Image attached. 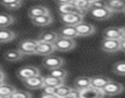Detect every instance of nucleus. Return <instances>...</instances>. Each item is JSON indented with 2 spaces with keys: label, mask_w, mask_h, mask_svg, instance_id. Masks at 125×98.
I'll list each match as a JSON object with an SVG mask.
<instances>
[{
  "label": "nucleus",
  "mask_w": 125,
  "mask_h": 98,
  "mask_svg": "<svg viewBox=\"0 0 125 98\" xmlns=\"http://www.w3.org/2000/svg\"><path fill=\"white\" fill-rule=\"evenodd\" d=\"M14 22H15V19L13 16L6 13H0V28L8 27L11 24H13Z\"/></svg>",
  "instance_id": "26"
},
{
  "label": "nucleus",
  "mask_w": 125,
  "mask_h": 98,
  "mask_svg": "<svg viewBox=\"0 0 125 98\" xmlns=\"http://www.w3.org/2000/svg\"><path fill=\"white\" fill-rule=\"evenodd\" d=\"M31 22L33 24L37 25V26H46L49 25L53 23V17L50 13L39 16V17H35L31 19Z\"/></svg>",
  "instance_id": "14"
},
{
  "label": "nucleus",
  "mask_w": 125,
  "mask_h": 98,
  "mask_svg": "<svg viewBox=\"0 0 125 98\" xmlns=\"http://www.w3.org/2000/svg\"><path fill=\"white\" fill-rule=\"evenodd\" d=\"M102 50L106 53H115L120 50V40L119 39H108L104 38L101 44Z\"/></svg>",
  "instance_id": "7"
},
{
  "label": "nucleus",
  "mask_w": 125,
  "mask_h": 98,
  "mask_svg": "<svg viewBox=\"0 0 125 98\" xmlns=\"http://www.w3.org/2000/svg\"><path fill=\"white\" fill-rule=\"evenodd\" d=\"M105 6L112 13H120L125 11V0H106Z\"/></svg>",
  "instance_id": "13"
},
{
  "label": "nucleus",
  "mask_w": 125,
  "mask_h": 98,
  "mask_svg": "<svg viewBox=\"0 0 125 98\" xmlns=\"http://www.w3.org/2000/svg\"><path fill=\"white\" fill-rule=\"evenodd\" d=\"M42 92H45V93H51V94H56L55 91H56V87H53V86H50V85H44L42 87Z\"/></svg>",
  "instance_id": "34"
},
{
  "label": "nucleus",
  "mask_w": 125,
  "mask_h": 98,
  "mask_svg": "<svg viewBox=\"0 0 125 98\" xmlns=\"http://www.w3.org/2000/svg\"><path fill=\"white\" fill-rule=\"evenodd\" d=\"M28 97H32V94L29 93L28 91L16 89V91L13 93L11 98H28Z\"/></svg>",
  "instance_id": "32"
},
{
  "label": "nucleus",
  "mask_w": 125,
  "mask_h": 98,
  "mask_svg": "<svg viewBox=\"0 0 125 98\" xmlns=\"http://www.w3.org/2000/svg\"><path fill=\"white\" fill-rule=\"evenodd\" d=\"M67 97L68 98H80V90L77 89V88H75V87L72 88Z\"/></svg>",
  "instance_id": "33"
},
{
  "label": "nucleus",
  "mask_w": 125,
  "mask_h": 98,
  "mask_svg": "<svg viewBox=\"0 0 125 98\" xmlns=\"http://www.w3.org/2000/svg\"><path fill=\"white\" fill-rule=\"evenodd\" d=\"M110 80V78L106 77V76H103V75H96V76H92L91 77V86L99 88V89H103L104 86Z\"/></svg>",
  "instance_id": "17"
},
{
  "label": "nucleus",
  "mask_w": 125,
  "mask_h": 98,
  "mask_svg": "<svg viewBox=\"0 0 125 98\" xmlns=\"http://www.w3.org/2000/svg\"><path fill=\"white\" fill-rule=\"evenodd\" d=\"M71 89H72V87H70V86L62 83L60 86L56 87L55 93H56V95H57L58 98H64V97H67L68 96V94L70 93Z\"/></svg>",
  "instance_id": "27"
},
{
  "label": "nucleus",
  "mask_w": 125,
  "mask_h": 98,
  "mask_svg": "<svg viewBox=\"0 0 125 98\" xmlns=\"http://www.w3.org/2000/svg\"><path fill=\"white\" fill-rule=\"evenodd\" d=\"M75 29L77 31V35L81 36V37L90 36V35L94 34L96 31V27L93 24H91L89 23H85V22H81L78 24H76Z\"/></svg>",
  "instance_id": "8"
},
{
  "label": "nucleus",
  "mask_w": 125,
  "mask_h": 98,
  "mask_svg": "<svg viewBox=\"0 0 125 98\" xmlns=\"http://www.w3.org/2000/svg\"><path fill=\"white\" fill-rule=\"evenodd\" d=\"M120 27H107L104 33V38L108 39H119L120 40Z\"/></svg>",
  "instance_id": "24"
},
{
  "label": "nucleus",
  "mask_w": 125,
  "mask_h": 98,
  "mask_svg": "<svg viewBox=\"0 0 125 98\" xmlns=\"http://www.w3.org/2000/svg\"><path fill=\"white\" fill-rule=\"evenodd\" d=\"M112 71L114 74L118 75L125 76V61H120L115 63L112 67Z\"/></svg>",
  "instance_id": "31"
},
{
  "label": "nucleus",
  "mask_w": 125,
  "mask_h": 98,
  "mask_svg": "<svg viewBox=\"0 0 125 98\" xmlns=\"http://www.w3.org/2000/svg\"><path fill=\"white\" fill-rule=\"evenodd\" d=\"M42 64L45 68H47L48 70L54 69V68H59V67H62L64 64V61L62 58L59 57V56H55V55H47L44 56V59L42 61Z\"/></svg>",
  "instance_id": "6"
},
{
  "label": "nucleus",
  "mask_w": 125,
  "mask_h": 98,
  "mask_svg": "<svg viewBox=\"0 0 125 98\" xmlns=\"http://www.w3.org/2000/svg\"><path fill=\"white\" fill-rule=\"evenodd\" d=\"M24 55L19 50V49H13V50H8L5 52L4 54V58L5 60L9 61V62H17L20 61Z\"/></svg>",
  "instance_id": "16"
},
{
  "label": "nucleus",
  "mask_w": 125,
  "mask_h": 98,
  "mask_svg": "<svg viewBox=\"0 0 125 98\" xmlns=\"http://www.w3.org/2000/svg\"><path fill=\"white\" fill-rule=\"evenodd\" d=\"M38 74H40L39 69L33 66H25V67L21 68L18 71V77L21 80H24L26 78H29L31 76L38 75Z\"/></svg>",
  "instance_id": "9"
},
{
  "label": "nucleus",
  "mask_w": 125,
  "mask_h": 98,
  "mask_svg": "<svg viewBox=\"0 0 125 98\" xmlns=\"http://www.w3.org/2000/svg\"><path fill=\"white\" fill-rule=\"evenodd\" d=\"M105 6V1H103V0H98V1H95V2H92L91 3V8H99V7H104Z\"/></svg>",
  "instance_id": "35"
},
{
  "label": "nucleus",
  "mask_w": 125,
  "mask_h": 98,
  "mask_svg": "<svg viewBox=\"0 0 125 98\" xmlns=\"http://www.w3.org/2000/svg\"><path fill=\"white\" fill-rule=\"evenodd\" d=\"M49 74L53 75V76H56V77H59V78H62V79H65V77L67 75V72L63 68L59 67V68L51 69L50 72H49Z\"/></svg>",
  "instance_id": "30"
},
{
  "label": "nucleus",
  "mask_w": 125,
  "mask_h": 98,
  "mask_svg": "<svg viewBox=\"0 0 125 98\" xmlns=\"http://www.w3.org/2000/svg\"><path fill=\"white\" fill-rule=\"evenodd\" d=\"M3 82H4V81H3V80H0V85H1V84H2V83H3Z\"/></svg>",
  "instance_id": "42"
},
{
  "label": "nucleus",
  "mask_w": 125,
  "mask_h": 98,
  "mask_svg": "<svg viewBox=\"0 0 125 98\" xmlns=\"http://www.w3.org/2000/svg\"><path fill=\"white\" fill-rule=\"evenodd\" d=\"M120 39H125V27H120Z\"/></svg>",
  "instance_id": "38"
},
{
  "label": "nucleus",
  "mask_w": 125,
  "mask_h": 98,
  "mask_svg": "<svg viewBox=\"0 0 125 98\" xmlns=\"http://www.w3.org/2000/svg\"><path fill=\"white\" fill-rule=\"evenodd\" d=\"M59 5L60 4H66V3H71L73 2V0H55Z\"/></svg>",
  "instance_id": "37"
},
{
  "label": "nucleus",
  "mask_w": 125,
  "mask_h": 98,
  "mask_svg": "<svg viewBox=\"0 0 125 98\" xmlns=\"http://www.w3.org/2000/svg\"><path fill=\"white\" fill-rule=\"evenodd\" d=\"M0 80L5 81V74H4V73L1 70H0Z\"/></svg>",
  "instance_id": "40"
},
{
  "label": "nucleus",
  "mask_w": 125,
  "mask_h": 98,
  "mask_svg": "<svg viewBox=\"0 0 125 98\" xmlns=\"http://www.w3.org/2000/svg\"><path fill=\"white\" fill-rule=\"evenodd\" d=\"M59 12L60 14H67V13H78L84 15L72 2L66 4H60L59 5Z\"/></svg>",
  "instance_id": "18"
},
{
  "label": "nucleus",
  "mask_w": 125,
  "mask_h": 98,
  "mask_svg": "<svg viewBox=\"0 0 125 98\" xmlns=\"http://www.w3.org/2000/svg\"><path fill=\"white\" fill-rule=\"evenodd\" d=\"M89 1L92 3V2H95V1H98V0H89Z\"/></svg>",
  "instance_id": "41"
},
{
  "label": "nucleus",
  "mask_w": 125,
  "mask_h": 98,
  "mask_svg": "<svg viewBox=\"0 0 125 98\" xmlns=\"http://www.w3.org/2000/svg\"><path fill=\"white\" fill-rule=\"evenodd\" d=\"M89 11H90V15L92 16V18L97 21H105L109 19L113 14L106 6L99 7V8H92Z\"/></svg>",
  "instance_id": "4"
},
{
  "label": "nucleus",
  "mask_w": 125,
  "mask_h": 98,
  "mask_svg": "<svg viewBox=\"0 0 125 98\" xmlns=\"http://www.w3.org/2000/svg\"><path fill=\"white\" fill-rule=\"evenodd\" d=\"M90 85H91V77L87 76V75L78 76L74 80V87L79 89V90H82V89H84Z\"/></svg>",
  "instance_id": "22"
},
{
  "label": "nucleus",
  "mask_w": 125,
  "mask_h": 98,
  "mask_svg": "<svg viewBox=\"0 0 125 98\" xmlns=\"http://www.w3.org/2000/svg\"><path fill=\"white\" fill-rule=\"evenodd\" d=\"M120 50L125 52V39H120Z\"/></svg>",
  "instance_id": "39"
},
{
  "label": "nucleus",
  "mask_w": 125,
  "mask_h": 98,
  "mask_svg": "<svg viewBox=\"0 0 125 98\" xmlns=\"http://www.w3.org/2000/svg\"><path fill=\"white\" fill-rule=\"evenodd\" d=\"M50 13L49 9L45 6H42V5H36V6H32L27 14H28V17L30 19L32 18H35V17H39V16H42V15H45V14H48Z\"/></svg>",
  "instance_id": "15"
},
{
  "label": "nucleus",
  "mask_w": 125,
  "mask_h": 98,
  "mask_svg": "<svg viewBox=\"0 0 125 98\" xmlns=\"http://www.w3.org/2000/svg\"><path fill=\"white\" fill-rule=\"evenodd\" d=\"M124 13H125V11H124Z\"/></svg>",
  "instance_id": "43"
},
{
  "label": "nucleus",
  "mask_w": 125,
  "mask_h": 98,
  "mask_svg": "<svg viewBox=\"0 0 125 98\" xmlns=\"http://www.w3.org/2000/svg\"><path fill=\"white\" fill-rule=\"evenodd\" d=\"M37 45H38V40L36 39H24L19 43L18 49L23 55H33L36 54Z\"/></svg>",
  "instance_id": "2"
},
{
  "label": "nucleus",
  "mask_w": 125,
  "mask_h": 98,
  "mask_svg": "<svg viewBox=\"0 0 125 98\" xmlns=\"http://www.w3.org/2000/svg\"><path fill=\"white\" fill-rule=\"evenodd\" d=\"M41 97H45V98H58L56 94H51V93H45V92H42Z\"/></svg>",
  "instance_id": "36"
},
{
  "label": "nucleus",
  "mask_w": 125,
  "mask_h": 98,
  "mask_svg": "<svg viewBox=\"0 0 125 98\" xmlns=\"http://www.w3.org/2000/svg\"><path fill=\"white\" fill-rule=\"evenodd\" d=\"M23 81V84L28 89H40L44 86V76L38 74L31 76L29 78H26Z\"/></svg>",
  "instance_id": "10"
},
{
  "label": "nucleus",
  "mask_w": 125,
  "mask_h": 98,
  "mask_svg": "<svg viewBox=\"0 0 125 98\" xmlns=\"http://www.w3.org/2000/svg\"><path fill=\"white\" fill-rule=\"evenodd\" d=\"M55 50L60 51V52H68L75 48L76 43L73 38H68V37H63V36H59L57 40L54 42Z\"/></svg>",
  "instance_id": "1"
},
{
  "label": "nucleus",
  "mask_w": 125,
  "mask_h": 98,
  "mask_svg": "<svg viewBox=\"0 0 125 98\" xmlns=\"http://www.w3.org/2000/svg\"><path fill=\"white\" fill-rule=\"evenodd\" d=\"M59 37L58 32L55 31H51V30H47V31H43L39 34L38 40L40 41H44V42H49V43H54L57 38Z\"/></svg>",
  "instance_id": "19"
},
{
  "label": "nucleus",
  "mask_w": 125,
  "mask_h": 98,
  "mask_svg": "<svg viewBox=\"0 0 125 98\" xmlns=\"http://www.w3.org/2000/svg\"><path fill=\"white\" fill-rule=\"evenodd\" d=\"M54 51H55L54 43H49V42H44V41L38 40V45H37V49H36L37 55L47 56V55L52 54Z\"/></svg>",
  "instance_id": "12"
},
{
  "label": "nucleus",
  "mask_w": 125,
  "mask_h": 98,
  "mask_svg": "<svg viewBox=\"0 0 125 98\" xmlns=\"http://www.w3.org/2000/svg\"><path fill=\"white\" fill-rule=\"evenodd\" d=\"M62 83H64V79H62V78H59V77H56V76H53L50 74L44 76V85L58 87Z\"/></svg>",
  "instance_id": "25"
},
{
  "label": "nucleus",
  "mask_w": 125,
  "mask_h": 98,
  "mask_svg": "<svg viewBox=\"0 0 125 98\" xmlns=\"http://www.w3.org/2000/svg\"><path fill=\"white\" fill-rule=\"evenodd\" d=\"M15 38H16V33L13 30L8 29L7 27L0 28V43L10 42Z\"/></svg>",
  "instance_id": "20"
},
{
  "label": "nucleus",
  "mask_w": 125,
  "mask_h": 98,
  "mask_svg": "<svg viewBox=\"0 0 125 98\" xmlns=\"http://www.w3.org/2000/svg\"><path fill=\"white\" fill-rule=\"evenodd\" d=\"M1 4L9 10H17L21 6L22 0H0Z\"/></svg>",
  "instance_id": "28"
},
{
  "label": "nucleus",
  "mask_w": 125,
  "mask_h": 98,
  "mask_svg": "<svg viewBox=\"0 0 125 98\" xmlns=\"http://www.w3.org/2000/svg\"><path fill=\"white\" fill-rule=\"evenodd\" d=\"M58 34L59 36H63V37H68V38H74L78 36L75 26H72V25H64L62 28L60 29Z\"/></svg>",
  "instance_id": "21"
},
{
  "label": "nucleus",
  "mask_w": 125,
  "mask_h": 98,
  "mask_svg": "<svg viewBox=\"0 0 125 98\" xmlns=\"http://www.w3.org/2000/svg\"><path fill=\"white\" fill-rule=\"evenodd\" d=\"M104 97V94L102 89L88 86L82 90H80V98H101Z\"/></svg>",
  "instance_id": "11"
},
{
  "label": "nucleus",
  "mask_w": 125,
  "mask_h": 98,
  "mask_svg": "<svg viewBox=\"0 0 125 98\" xmlns=\"http://www.w3.org/2000/svg\"><path fill=\"white\" fill-rule=\"evenodd\" d=\"M62 22L64 25H72L75 26L79 23L83 22L84 15L78 13H67V14H60Z\"/></svg>",
  "instance_id": "5"
},
{
  "label": "nucleus",
  "mask_w": 125,
  "mask_h": 98,
  "mask_svg": "<svg viewBox=\"0 0 125 98\" xmlns=\"http://www.w3.org/2000/svg\"><path fill=\"white\" fill-rule=\"evenodd\" d=\"M83 14H85L87 11L91 8V2L89 0H73L72 2Z\"/></svg>",
  "instance_id": "29"
},
{
  "label": "nucleus",
  "mask_w": 125,
  "mask_h": 98,
  "mask_svg": "<svg viewBox=\"0 0 125 98\" xmlns=\"http://www.w3.org/2000/svg\"><path fill=\"white\" fill-rule=\"evenodd\" d=\"M104 96H115L118 95L120 93H122V91L124 90V86L117 82V81H113V80H109L102 89Z\"/></svg>",
  "instance_id": "3"
},
{
  "label": "nucleus",
  "mask_w": 125,
  "mask_h": 98,
  "mask_svg": "<svg viewBox=\"0 0 125 98\" xmlns=\"http://www.w3.org/2000/svg\"><path fill=\"white\" fill-rule=\"evenodd\" d=\"M16 91V88L8 83L3 82L0 85V98H9L12 97L13 93Z\"/></svg>",
  "instance_id": "23"
}]
</instances>
